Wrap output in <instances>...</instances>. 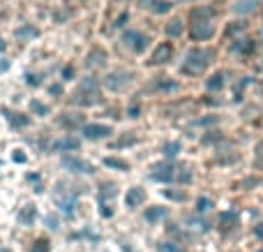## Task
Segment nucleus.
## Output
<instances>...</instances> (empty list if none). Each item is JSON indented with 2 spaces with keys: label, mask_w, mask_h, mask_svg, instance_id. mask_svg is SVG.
<instances>
[{
  "label": "nucleus",
  "mask_w": 263,
  "mask_h": 252,
  "mask_svg": "<svg viewBox=\"0 0 263 252\" xmlns=\"http://www.w3.org/2000/svg\"><path fill=\"white\" fill-rule=\"evenodd\" d=\"M171 51H173L171 44H162L157 51L152 54V61L150 63H155V65H157V63H166L169 58H171Z\"/></svg>",
  "instance_id": "obj_10"
},
{
  "label": "nucleus",
  "mask_w": 263,
  "mask_h": 252,
  "mask_svg": "<svg viewBox=\"0 0 263 252\" xmlns=\"http://www.w3.org/2000/svg\"><path fill=\"white\" fill-rule=\"evenodd\" d=\"M162 218H166L164 206H152L150 211H146V220L148 222H157V220H162Z\"/></svg>",
  "instance_id": "obj_11"
},
{
  "label": "nucleus",
  "mask_w": 263,
  "mask_h": 252,
  "mask_svg": "<svg viewBox=\"0 0 263 252\" xmlns=\"http://www.w3.org/2000/svg\"><path fill=\"white\" fill-rule=\"evenodd\" d=\"M152 181H164V183H169V181H175V169H173V164H155L152 167Z\"/></svg>",
  "instance_id": "obj_4"
},
{
  "label": "nucleus",
  "mask_w": 263,
  "mask_h": 252,
  "mask_svg": "<svg viewBox=\"0 0 263 252\" xmlns=\"http://www.w3.org/2000/svg\"><path fill=\"white\" fill-rule=\"evenodd\" d=\"M0 252H12V250L9 248H0Z\"/></svg>",
  "instance_id": "obj_29"
},
{
  "label": "nucleus",
  "mask_w": 263,
  "mask_h": 252,
  "mask_svg": "<svg viewBox=\"0 0 263 252\" xmlns=\"http://www.w3.org/2000/svg\"><path fill=\"white\" fill-rule=\"evenodd\" d=\"M16 35H19V37H28V35H32V37H35V35H37V28L23 26V28H19V31H16Z\"/></svg>",
  "instance_id": "obj_17"
},
{
  "label": "nucleus",
  "mask_w": 263,
  "mask_h": 252,
  "mask_svg": "<svg viewBox=\"0 0 263 252\" xmlns=\"http://www.w3.org/2000/svg\"><path fill=\"white\" fill-rule=\"evenodd\" d=\"M182 146L178 144V141H169V144H164V148H162V153L166 155V158H175V155L180 153Z\"/></svg>",
  "instance_id": "obj_12"
},
{
  "label": "nucleus",
  "mask_w": 263,
  "mask_h": 252,
  "mask_svg": "<svg viewBox=\"0 0 263 252\" xmlns=\"http://www.w3.org/2000/svg\"><path fill=\"white\" fill-rule=\"evenodd\" d=\"M12 160H14V162H19V164H23V162L28 160V158L23 155V151H14V155H12Z\"/></svg>",
  "instance_id": "obj_22"
},
{
  "label": "nucleus",
  "mask_w": 263,
  "mask_h": 252,
  "mask_svg": "<svg viewBox=\"0 0 263 252\" xmlns=\"http://www.w3.org/2000/svg\"><path fill=\"white\" fill-rule=\"evenodd\" d=\"M0 51H5V44H2V39H0Z\"/></svg>",
  "instance_id": "obj_30"
},
{
  "label": "nucleus",
  "mask_w": 263,
  "mask_h": 252,
  "mask_svg": "<svg viewBox=\"0 0 263 252\" xmlns=\"http://www.w3.org/2000/svg\"><path fill=\"white\" fill-rule=\"evenodd\" d=\"M180 31H182L180 21H171V23H169V28H166V32H169V35H173V37H175V35H180Z\"/></svg>",
  "instance_id": "obj_19"
},
{
  "label": "nucleus",
  "mask_w": 263,
  "mask_h": 252,
  "mask_svg": "<svg viewBox=\"0 0 263 252\" xmlns=\"http://www.w3.org/2000/svg\"><path fill=\"white\" fill-rule=\"evenodd\" d=\"M192 35H194V39H208L212 35V26L208 21L203 23H194V28H192Z\"/></svg>",
  "instance_id": "obj_9"
},
{
  "label": "nucleus",
  "mask_w": 263,
  "mask_h": 252,
  "mask_svg": "<svg viewBox=\"0 0 263 252\" xmlns=\"http://www.w3.org/2000/svg\"><path fill=\"white\" fill-rule=\"evenodd\" d=\"M125 44L132 49V51H136V54H141L143 49H146V44H148V39L143 37L141 32H134V31H129L125 32Z\"/></svg>",
  "instance_id": "obj_5"
},
{
  "label": "nucleus",
  "mask_w": 263,
  "mask_h": 252,
  "mask_svg": "<svg viewBox=\"0 0 263 252\" xmlns=\"http://www.w3.org/2000/svg\"><path fill=\"white\" fill-rule=\"evenodd\" d=\"M35 215H37V211H35V206H26L21 211V213H19V220L21 222H26V224H30L32 220H35Z\"/></svg>",
  "instance_id": "obj_14"
},
{
  "label": "nucleus",
  "mask_w": 263,
  "mask_h": 252,
  "mask_svg": "<svg viewBox=\"0 0 263 252\" xmlns=\"http://www.w3.org/2000/svg\"><path fill=\"white\" fill-rule=\"evenodd\" d=\"M222 86H224V77H222V74H215V77L208 79V88H210V91H217Z\"/></svg>",
  "instance_id": "obj_15"
},
{
  "label": "nucleus",
  "mask_w": 263,
  "mask_h": 252,
  "mask_svg": "<svg viewBox=\"0 0 263 252\" xmlns=\"http://www.w3.org/2000/svg\"><path fill=\"white\" fill-rule=\"evenodd\" d=\"M111 134V127L109 125H97V123H92V125H86L83 127V137L90 139V141H97V139H104Z\"/></svg>",
  "instance_id": "obj_3"
},
{
  "label": "nucleus",
  "mask_w": 263,
  "mask_h": 252,
  "mask_svg": "<svg viewBox=\"0 0 263 252\" xmlns=\"http://www.w3.org/2000/svg\"><path fill=\"white\" fill-rule=\"evenodd\" d=\"M46 224H49L51 229H58V220H56V218H51V215L46 218Z\"/></svg>",
  "instance_id": "obj_26"
},
{
  "label": "nucleus",
  "mask_w": 263,
  "mask_h": 252,
  "mask_svg": "<svg viewBox=\"0 0 263 252\" xmlns=\"http://www.w3.org/2000/svg\"><path fill=\"white\" fill-rule=\"evenodd\" d=\"M79 139H72V137H65V139H58L56 144L51 146V151H79Z\"/></svg>",
  "instance_id": "obj_8"
},
{
  "label": "nucleus",
  "mask_w": 263,
  "mask_h": 252,
  "mask_svg": "<svg viewBox=\"0 0 263 252\" xmlns=\"http://www.w3.org/2000/svg\"><path fill=\"white\" fill-rule=\"evenodd\" d=\"M69 77H74V69L67 65V67L62 69V79H65V81H69Z\"/></svg>",
  "instance_id": "obj_24"
},
{
  "label": "nucleus",
  "mask_w": 263,
  "mask_h": 252,
  "mask_svg": "<svg viewBox=\"0 0 263 252\" xmlns=\"http://www.w3.org/2000/svg\"><path fill=\"white\" fill-rule=\"evenodd\" d=\"M143 201H146V190L143 188H132L125 194V206L127 208H139Z\"/></svg>",
  "instance_id": "obj_6"
},
{
  "label": "nucleus",
  "mask_w": 263,
  "mask_h": 252,
  "mask_svg": "<svg viewBox=\"0 0 263 252\" xmlns=\"http://www.w3.org/2000/svg\"><path fill=\"white\" fill-rule=\"evenodd\" d=\"M60 93H62L60 86H51V95H60Z\"/></svg>",
  "instance_id": "obj_28"
},
{
  "label": "nucleus",
  "mask_w": 263,
  "mask_h": 252,
  "mask_svg": "<svg viewBox=\"0 0 263 252\" xmlns=\"http://www.w3.org/2000/svg\"><path fill=\"white\" fill-rule=\"evenodd\" d=\"M166 197L175 199V201H182V199H185V194H182V192H169V190H166Z\"/></svg>",
  "instance_id": "obj_23"
},
{
  "label": "nucleus",
  "mask_w": 263,
  "mask_h": 252,
  "mask_svg": "<svg viewBox=\"0 0 263 252\" xmlns=\"http://www.w3.org/2000/svg\"><path fill=\"white\" fill-rule=\"evenodd\" d=\"M196 206H199V211H208V208H212V201H208V199H199V201H196Z\"/></svg>",
  "instance_id": "obj_21"
},
{
  "label": "nucleus",
  "mask_w": 263,
  "mask_h": 252,
  "mask_svg": "<svg viewBox=\"0 0 263 252\" xmlns=\"http://www.w3.org/2000/svg\"><path fill=\"white\" fill-rule=\"evenodd\" d=\"M212 61V51H205V49H192L187 54V61L182 65V69L187 74H199L208 67V63Z\"/></svg>",
  "instance_id": "obj_1"
},
{
  "label": "nucleus",
  "mask_w": 263,
  "mask_h": 252,
  "mask_svg": "<svg viewBox=\"0 0 263 252\" xmlns=\"http://www.w3.org/2000/svg\"><path fill=\"white\" fill-rule=\"evenodd\" d=\"M26 81H28L30 86H32V84H35V86L39 84V79H37V77H32V74H26Z\"/></svg>",
  "instance_id": "obj_27"
},
{
  "label": "nucleus",
  "mask_w": 263,
  "mask_h": 252,
  "mask_svg": "<svg viewBox=\"0 0 263 252\" xmlns=\"http://www.w3.org/2000/svg\"><path fill=\"white\" fill-rule=\"evenodd\" d=\"M62 167L69 169L72 174H92V171H95L90 162L81 160V158H76V155H72V158H62Z\"/></svg>",
  "instance_id": "obj_2"
},
{
  "label": "nucleus",
  "mask_w": 263,
  "mask_h": 252,
  "mask_svg": "<svg viewBox=\"0 0 263 252\" xmlns=\"http://www.w3.org/2000/svg\"><path fill=\"white\" fill-rule=\"evenodd\" d=\"M99 208H102V211H99V213H102V218H111V215H113L111 204L106 206V201H102V204H99Z\"/></svg>",
  "instance_id": "obj_20"
},
{
  "label": "nucleus",
  "mask_w": 263,
  "mask_h": 252,
  "mask_svg": "<svg viewBox=\"0 0 263 252\" xmlns=\"http://www.w3.org/2000/svg\"><path fill=\"white\" fill-rule=\"evenodd\" d=\"M106 167H111V169H120V171H129V164L125 160H118V158H106L104 160Z\"/></svg>",
  "instance_id": "obj_13"
},
{
  "label": "nucleus",
  "mask_w": 263,
  "mask_h": 252,
  "mask_svg": "<svg viewBox=\"0 0 263 252\" xmlns=\"http://www.w3.org/2000/svg\"><path fill=\"white\" fill-rule=\"evenodd\" d=\"M32 252H49V241L46 238H37L32 245Z\"/></svg>",
  "instance_id": "obj_16"
},
{
  "label": "nucleus",
  "mask_w": 263,
  "mask_h": 252,
  "mask_svg": "<svg viewBox=\"0 0 263 252\" xmlns=\"http://www.w3.org/2000/svg\"><path fill=\"white\" fill-rule=\"evenodd\" d=\"M169 7H171L169 2H157V7H152V9L155 12H169Z\"/></svg>",
  "instance_id": "obj_25"
},
{
  "label": "nucleus",
  "mask_w": 263,
  "mask_h": 252,
  "mask_svg": "<svg viewBox=\"0 0 263 252\" xmlns=\"http://www.w3.org/2000/svg\"><path fill=\"white\" fill-rule=\"evenodd\" d=\"M129 79H132V74H125V72H113L111 77L106 79V86H109L111 91H120L122 86L129 84Z\"/></svg>",
  "instance_id": "obj_7"
},
{
  "label": "nucleus",
  "mask_w": 263,
  "mask_h": 252,
  "mask_svg": "<svg viewBox=\"0 0 263 252\" xmlns=\"http://www.w3.org/2000/svg\"><path fill=\"white\" fill-rule=\"evenodd\" d=\"M30 109L35 111V114H39V116H46V114H49V107H46V104H42V102H32Z\"/></svg>",
  "instance_id": "obj_18"
}]
</instances>
